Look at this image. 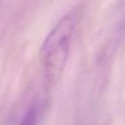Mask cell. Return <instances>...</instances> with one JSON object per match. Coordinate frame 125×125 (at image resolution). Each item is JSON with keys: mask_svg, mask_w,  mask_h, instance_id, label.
<instances>
[{"mask_svg": "<svg viewBox=\"0 0 125 125\" xmlns=\"http://www.w3.org/2000/svg\"><path fill=\"white\" fill-rule=\"evenodd\" d=\"M37 109L36 107L32 106L22 116L21 120L20 121L19 125H36L37 124Z\"/></svg>", "mask_w": 125, "mask_h": 125, "instance_id": "7a4b0ae2", "label": "cell"}, {"mask_svg": "<svg viewBox=\"0 0 125 125\" xmlns=\"http://www.w3.org/2000/svg\"><path fill=\"white\" fill-rule=\"evenodd\" d=\"M77 21L76 11L64 15L49 32L41 46L40 62L48 89L55 87L63 74Z\"/></svg>", "mask_w": 125, "mask_h": 125, "instance_id": "6da1fadb", "label": "cell"}]
</instances>
